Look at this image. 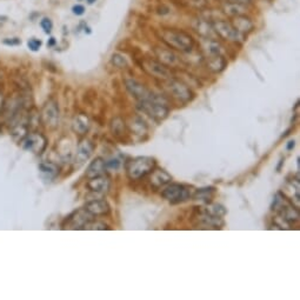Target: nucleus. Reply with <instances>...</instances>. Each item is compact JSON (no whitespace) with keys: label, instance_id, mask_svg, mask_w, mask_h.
Returning a JSON list of instances; mask_svg holds the SVG:
<instances>
[{"label":"nucleus","instance_id":"1","mask_svg":"<svg viewBox=\"0 0 300 300\" xmlns=\"http://www.w3.org/2000/svg\"><path fill=\"white\" fill-rule=\"evenodd\" d=\"M160 36L166 45L176 51L188 53L194 48V40L192 36L182 30L164 28L160 32Z\"/></svg>","mask_w":300,"mask_h":300},{"label":"nucleus","instance_id":"2","mask_svg":"<svg viewBox=\"0 0 300 300\" xmlns=\"http://www.w3.org/2000/svg\"><path fill=\"white\" fill-rule=\"evenodd\" d=\"M136 108H138L139 111L148 114L150 118L156 122L165 120L170 113V108L168 104H166L165 99L162 96L156 94V93L151 99L136 102Z\"/></svg>","mask_w":300,"mask_h":300},{"label":"nucleus","instance_id":"3","mask_svg":"<svg viewBox=\"0 0 300 300\" xmlns=\"http://www.w3.org/2000/svg\"><path fill=\"white\" fill-rule=\"evenodd\" d=\"M156 168V160L152 156H136L130 159L125 165L126 174L131 180H140L148 176Z\"/></svg>","mask_w":300,"mask_h":300},{"label":"nucleus","instance_id":"4","mask_svg":"<svg viewBox=\"0 0 300 300\" xmlns=\"http://www.w3.org/2000/svg\"><path fill=\"white\" fill-rule=\"evenodd\" d=\"M162 198L171 204H180L192 198V192L188 186L182 184H168L162 191Z\"/></svg>","mask_w":300,"mask_h":300},{"label":"nucleus","instance_id":"5","mask_svg":"<svg viewBox=\"0 0 300 300\" xmlns=\"http://www.w3.org/2000/svg\"><path fill=\"white\" fill-rule=\"evenodd\" d=\"M213 28H214L216 34L219 38L226 40L228 42H244L245 36L242 34L234 26L232 25V22H226V20H216L212 22Z\"/></svg>","mask_w":300,"mask_h":300},{"label":"nucleus","instance_id":"6","mask_svg":"<svg viewBox=\"0 0 300 300\" xmlns=\"http://www.w3.org/2000/svg\"><path fill=\"white\" fill-rule=\"evenodd\" d=\"M40 120L48 130H56L59 126L60 111L56 100L50 99L40 113Z\"/></svg>","mask_w":300,"mask_h":300},{"label":"nucleus","instance_id":"7","mask_svg":"<svg viewBox=\"0 0 300 300\" xmlns=\"http://www.w3.org/2000/svg\"><path fill=\"white\" fill-rule=\"evenodd\" d=\"M166 88L168 90L170 94H171L176 100H178L182 104H188L193 99V92L185 82H180L178 79H168V86Z\"/></svg>","mask_w":300,"mask_h":300},{"label":"nucleus","instance_id":"8","mask_svg":"<svg viewBox=\"0 0 300 300\" xmlns=\"http://www.w3.org/2000/svg\"><path fill=\"white\" fill-rule=\"evenodd\" d=\"M22 148L24 151L32 152L34 154H42L48 146V140L42 133H28L24 139L22 140Z\"/></svg>","mask_w":300,"mask_h":300},{"label":"nucleus","instance_id":"9","mask_svg":"<svg viewBox=\"0 0 300 300\" xmlns=\"http://www.w3.org/2000/svg\"><path fill=\"white\" fill-rule=\"evenodd\" d=\"M125 88L128 90V93L133 96L136 102H142V100H148L154 96V92H152L151 90H148L144 84L138 82V80L128 78L125 79Z\"/></svg>","mask_w":300,"mask_h":300},{"label":"nucleus","instance_id":"10","mask_svg":"<svg viewBox=\"0 0 300 300\" xmlns=\"http://www.w3.org/2000/svg\"><path fill=\"white\" fill-rule=\"evenodd\" d=\"M142 66H144L145 71H148L150 74H152L154 78L162 80H168L172 78L171 71H170L168 66L162 65L158 60H144V62H142Z\"/></svg>","mask_w":300,"mask_h":300},{"label":"nucleus","instance_id":"11","mask_svg":"<svg viewBox=\"0 0 300 300\" xmlns=\"http://www.w3.org/2000/svg\"><path fill=\"white\" fill-rule=\"evenodd\" d=\"M94 148L96 146L91 140L82 139V142H79L78 148H76V156H74V164L76 166L84 165L85 162L91 158L93 152H94Z\"/></svg>","mask_w":300,"mask_h":300},{"label":"nucleus","instance_id":"12","mask_svg":"<svg viewBox=\"0 0 300 300\" xmlns=\"http://www.w3.org/2000/svg\"><path fill=\"white\" fill-rule=\"evenodd\" d=\"M90 214L93 216H106L111 212V208H110L108 202L105 199H93L90 200L85 204L84 208Z\"/></svg>","mask_w":300,"mask_h":300},{"label":"nucleus","instance_id":"13","mask_svg":"<svg viewBox=\"0 0 300 300\" xmlns=\"http://www.w3.org/2000/svg\"><path fill=\"white\" fill-rule=\"evenodd\" d=\"M171 182H172V176L162 168H154V170L150 173V185L156 190L164 188V186L170 184Z\"/></svg>","mask_w":300,"mask_h":300},{"label":"nucleus","instance_id":"14","mask_svg":"<svg viewBox=\"0 0 300 300\" xmlns=\"http://www.w3.org/2000/svg\"><path fill=\"white\" fill-rule=\"evenodd\" d=\"M193 28L202 39H216V32L211 22L206 19H196L193 22Z\"/></svg>","mask_w":300,"mask_h":300},{"label":"nucleus","instance_id":"15","mask_svg":"<svg viewBox=\"0 0 300 300\" xmlns=\"http://www.w3.org/2000/svg\"><path fill=\"white\" fill-rule=\"evenodd\" d=\"M86 188L93 193L105 194V193H108L110 190V179L108 176H105V174L96 176V178H91L88 179V184H86Z\"/></svg>","mask_w":300,"mask_h":300},{"label":"nucleus","instance_id":"16","mask_svg":"<svg viewBox=\"0 0 300 300\" xmlns=\"http://www.w3.org/2000/svg\"><path fill=\"white\" fill-rule=\"evenodd\" d=\"M91 220H93V216L90 214V213L84 208V210H79V211L73 213V214L70 216L68 224L72 228L80 230V228H84L85 226L91 222Z\"/></svg>","mask_w":300,"mask_h":300},{"label":"nucleus","instance_id":"17","mask_svg":"<svg viewBox=\"0 0 300 300\" xmlns=\"http://www.w3.org/2000/svg\"><path fill=\"white\" fill-rule=\"evenodd\" d=\"M126 126H128L130 132L133 133V134H136V136H140V138H142V136L148 134V124H146L145 120L139 116H131V118L128 119Z\"/></svg>","mask_w":300,"mask_h":300},{"label":"nucleus","instance_id":"18","mask_svg":"<svg viewBox=\"0 0 300 300\" xmlns=\"http://www.w3.org/2000/svg\"><path fill=\"white\" fill-rule=\"evenodd\" d=\"M196 220L198 222L199 225L205 226V228H222L224 226V220L222 218H219V216H213L211 214H208V213L202 212L200 210L198 216H196Z\"/></svg>","mask_w":300,"mask_h":300},{"label":"nucleus","instance_id":"19","mask_svg":"<svg viewBox=\"0 0 300 300\" xmlns=\"http://www.w3.org/2000/svg\"><path fill=\"white\" fill-rule=\"evenodd\" d=\"M156 56L158 59L159 62H162V65L168 66V68H176L179 64V59L176 54L171 50L168 48H156Z\"/></svg>","mask_w":300,"mask_h":300},{"label":"nucleus","instance_id":"20","mask_svg":"<svg viewBox=\"0 0 300 300\" xmlns=\"http://www.w3.org/2000/svg\"><path fill=\"white\" fill-rule=\"evenodd\" d=\"M202 46L205 58H208V56H224V48H222L216 39H204V42H202Z\"/></svg>","mask_w":300,"mask_h":300},{"label":"nucleus","instance_id":"21","mask_svg":"<svg viewBox=\"0 0 300 300\" xmlns=\"http://www.w3.org/2000/svg\"><path fill=\"white\" fill-rule=\"evenodd\" d=\"M106 170L108 168H106L105 160L98 156V158L93 159L92 162H90L88 168H86V176H88V179H91L99 176H104Z\"/></svg>","mask_w":300,"mask_h":300},{"label":"nucleus","instance_id":"22","mask_svg":"<svg viewBox=\"0 0 300 300\" xmlns=\"http://www.w3.org/2000/svg\"><path fill=\"white\" fill-rule=\"evenodd\" d=\"M90 128H91V122H90V119L88 118V116L82 114H76L74 118L72 120V130L73 132L76 133L79 136H84L88 132Z\"/></svg>","mask_w":300,"mask_h":300},{"label":"nucleus","instance_id":"23","mask_svg":"<svg viewBox=\"0 0 300 300\" xmlns=\"http://www.w3.org/2000/svg\"><path fill=\"white\" fill-rule=\"evenodd\" d=\"M233 18H234V20L232 22V25L234 26L242 34H248V33H250L254 28V24H253L252 20L245 14L233 16Z\"/></svg>","mask_w":300,"mask_h":300},{"label":"nucleus","instance_id":"24","mask_svg":"<svg viewBox=\"0 0 300 300\" xmlns=\"http://www.w3.org/2000/svg\"><path fill=\"white\" fill-rule=\"evenodd\" d=\"M110 128H111L113 136H116V139H122L126 136V132H128V126H126L125 122L120 116H116V118L111 120Z\"/></svg>","mask_w":300,"mask_h":300},{"label":"nucleus","instance_id":"25","mask_svg":"<svg viewBox=\"0 0 300 300\" xmlns=\"http://www.w3.org/2000/svg\"><path fill=\"white\" fill-rule=\"evenodd\" d=\"M222 10H224L225 14L230 16L246 14V11H248L245 4H242V2H225Z\"/></svg>","mask_w":300,"mask_h":300},{"label":"nucleus","instance_id":"26","mask_svg":"<svg viewBox=\"0 0 300 300\" xmlns=\"http://www.w3.org/2000/svg\"><path fill=\"white\" fill-rule=\"evenodd\" d=\"M205 59H206V62H208V68L214 73L222 72V70L226 68V64H228L224 56H208V58H205Z\"/></svg>","mask_w":300,"mask_h":300},{"label":"nucleus","instance_id":"27","mask_svg":"<svg viewBox=\"0 0 300 300\" xmlns=\"http://www.w3.org/2000/svg\"><path fill=\"white\" fill-rule=\"evenodd\" d=\"M39 172L46 179H53L59 173V168L56 164H53V162H44L39 164Z\"/></svg>","mask_w":300,"mask_h":300},{"label":"nucleus","instance_id":"28","mask_svg":"<svg viewBox=\"0 0 300 300\" xmlns=\"http://www.w3.org/2000/svg\"><path fill=\"white\" fill-rule=\"evenodd\" d=\"M216 194V188H205L196 190V191L192 194L193 200H198V202H211L213 196Z\"/></svg>","mask_w":300,"mask_h":300},{"label":"nucleus","instance_id":"29","mask_svg":"<svg viewBox=\"0 0 300 300\" xmlns=\"http://www.w3.org/2000/svg\"><path fill=\"white\" fill-rule=\"evenodd\" d=\"M202 211L213 216H219V218H222L226 214V208L224 206L220 204H212V202H208L204 208H202Z\"/></svg>","mask_w":300,"mask_h":300},{"label":"nucleus","instance_id":"30","mask_svg":"<svg viewBox=\"0 0 300 300\" xmlns=\"http://www.w3.org/2000/svg\"><path fill=\"white\" fill-rule=\"evenodd\" d=\"M111 62L118 68H126L128 66V59H126L122 54H120V53H114V54H112Z\"/></svg>","mask_w":300,"mask_h":300},{"label":"nucleus","instance_id":"31","mask_svg":"<svg viewBox=\"0 0 300 300\" xmlns=\"http://www.w3.org/2000/svg\"><path fill=\"white\" fill-rule=\"evenodd\" d=\"M85 230H102V231H105V230H110L111 228L108 224L102 222H96L94 219L91 220L88 225L84 228Z\"/></svg>","mask_w":300,"mask_h":300},{"label":"nucleus","instance_id":"32","mask_svg":"<svg viewBox=\"0 0 300 300\" xmlns=\"http://www.w3.org/2000/svg\"><path fill=\"white\" fill-rule=\"evenodd\" d=\"M105 164H106V168L114 170V171H116V170H119L120 166H122V162H120V159L118 158H112L108 160V162L105 160Z\"/></svg>","mask_w":300,"mask_h":300},{"label":"nucleus","instance_id":"33","mask_svg":"<svg viewBox=\"0 0 300 300\" xmlns=\"http://www.w3.org/2000/svg\"><path fill=\"white\" fill-rule=\"evenodd\" d=\"M28 48L32 50V51H38V50L42 48V42H40L39 39L32 38L28 40Z\"/></svg>","mask_w":300,"mask_h":300},{"label":"nucleus","instance_id":"34","mask_svg":"<svg viewBox=\"0 0 300 300\" xmlns=\"http://www.w3.org/2000/svg\"><path fill=\"white\" fill-rule=\"evenodd\" d=\"M40 25H42V28L45 31V33H51L52 28H53V24H52L51 19L44 18V19L42 20V22H40Z\"/></svg>","mask_w":300,"mask_h":300},{"label":"nucleus","instance_id":"35","mask_svg":"<svg viewBox=\"0 0 300 300\" xmlns=\"http://www.w3.org/2000/svg\"><path fill=\"white\" fill-rule=\"evenodd\" d=\"M72 11L76 16H82L85 13V8L82 5H76V6H73Z\"/></svg>","mask_w":300,"mask_h":300},{"label":"nucleus","instance_id":"36","mask_svg":"<svg viewBox=\"0 0 300 300\" xmlns=\"http://www.w3.org/2000/svg\"><path fill=\"white\" fill-rule=\"evenodd\" d=\"M4 44L5 45H10V46H14V45H19L20 44V40L16 38L13 39H5L4 40Z\"/></svg>","mask_w":300,"mask_h":300},{"label":"nucleus","instance_id":"37","mask_svg":"<svg viewBox=\"0 0 300 300\" xmlns=\"http://www.w3.org/2000/svg\"><path fill=\"white\" fill-rule=\"evenodd\" d=\"M4 94H2V92L0 91V114H2V108H4Z\"/></svg>","mask_w":300,"mask_h":300},{"label":"nucleus","instance_id":"38","mask_svg":"<svg viewBox=\"0 0 300 300\" xmlns=\"http://www.w3.org/2000/svg\"><path fill=\"white\" fill-rule=\"evenodd\" d=\"M294 146H296V142H294V140H290L288 144H286V148H288V151H291V150L294 148Z\"/></svg>","mask_w":300,"mask_h":300},{"label":"nucleus","instance_id":"39","mask_svg":"<svg viewBox=\"0 0 300 300\" xmlns=\"http://www.w3.org/2000/svg\"><path fill=\"white\" fill-rule=\"evenodd\" d=\"M222 2H242V4H246V2H248L250 0H222Z\"/></svg>","mask_w":300,"mask_h":300},{"label":"nucleus","instance_id":"40","mask_svg":"<svg viewBox=\"0 0 300 300\" xmlns=\"http://www.w3.org/2000/svg\"><path fill=\"white\" fill-rule=\"evenodd\" d=\"M54 42H54V38H51V42H50L48 45V46H52V45H54Z\"/></svg>","mask_w":300,"mask_h":300},{"label":"nucleus","instance_id":"41","mask_svg":"<svg viewBox=\"0 0 300 300\" xmlns=\"http://www.w3.org/2000/svg\"><path fill=\"white\" fill-rule=\"evenodd\" d=\"M86 2H88V4H93V2H96V0H86Z\"/></svg>","mask_w":300,"mask_h":300}]
</instances>
